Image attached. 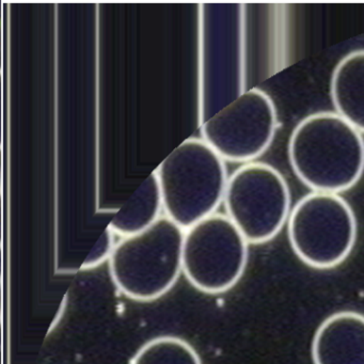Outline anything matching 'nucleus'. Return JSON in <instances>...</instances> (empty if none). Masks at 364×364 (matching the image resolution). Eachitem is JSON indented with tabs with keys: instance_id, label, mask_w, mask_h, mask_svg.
<instances>
[{
	"instance_id": "f257e3e1",
	"label": "nucleus",
	"mask_w": 364,
	"mask_h": 364,
	"mask_svg": "<svg viewBox=\"0 0 364 364\" xmlns=\"http://www.w3.org/2000/svg\"><path fill=\"white\" fill-rule=\"evenodd\" d=\"M289 159L296 176L313 191L338 195L363 174V136L336 112H315L294 129Z\"/></svg>"
},
{
	"instance_id": "39448f33",
	"label": "nucleus",
	"mask_w": 364,
	"mask_h": 364,
	"mask_svg": "<svg viewBox=\"0 0 364 364\" xmlns=\"http://www.w3.org/2000/svg\"><path fill=\"white\" fill-rule=\"evenodd\" d=\"M248 245L227 215L215 213L185 230L183 272L202 293H225L244 274Z\"/></svg>"
},
{
	"instance_id": "6e6552de",
	"label": "nucleus",
	"mask_w": 364,
	"mask_h": 364,
	"mask_svg": "<svg viewBox=\"0 0 364 364\" xmlns=\"http://www.w3.org/2000/svg\"><path fill=\"white\" fill-rule=\"evenodd\" d=\"M314 364H364V316L344 311L326 318L312 343Z\"/></svg>"
},
{
	"instance_id": "f03ea898",
	"label": "nucleus",
	"mask_w": 364,
	"mask_h": 364,
	"mask_svg": "<svg viewBox=\"0 0 364 364\" xmlns=\"http://www.w3.org/2000/svg\"><path fill=\"white\" fill-rule=\"evenodd\" d=\"M164 212L183 230L215 214L225 199L227 168L202 138H188L155 170Z\"/></svg>"
},
{
	"instance_id": "0eeeda50",
	"label": "nucleus",
	"mask_w": 364,
	"mask_h": 364,
	"mask_svg": "<svg viewBox=\"0 0 364 364\" xmlns=\"http://www.w3.org/2000/svg\"><path fill=\"white\" fill-rule=\"evenodd\" d=\"M278 116L272 97L261 89L240 93L202 125V139L225 161L251 163L267 151Z\"/></svg>"
},
{
	"instance_id": "f8f14e48",
	"label": "nucleus",
	"mask_w": 364,
	"mask_h": 364,
	"mask_svg": "<svg viewBox=\"0 0 364 364\" xmlns=\"http://www.w3.org/2000/svg\"><path fill=\"white\" fill-rule=\"evenodd\" d=\"M116 245L114 233L109 228H107L97 240L95 246L93 247L92 250L89 253L87 259H85L82 265V269H92V268L102 265L104 262H109Z\"/></svg>"
},
{
	"instance_id": "9b49d317",
	"label": "nucleus",
	"mask_w": 364,
	"mask_h": 364,
	"mask_svg": "<svg viewBox=\"0 0 364 364\" xmlns=\"http://www.w3.org/2000/svg\"><path fill=\"white\" fill-rule=\"evenodd\" d=\"M129 364H202L196 349L178 336L153 338L134 355Z\"/></svg>"
},
{
	"instance_id": "423d86ee",
	"label": "nucleus",
	"mask_w": 364,
	"mask_h": 364,
	"mask_svg": "<svg viewBox=\"0 0 364 364\" xmlns=\"http://www.w3.org/2000/svg\"><path fill=\"white\" fill-rule=\"evenodd\" d=\"M227 216L249 244L276 237L291 214V195L282 174L265 163L244 164L228 181Z\"/></svg>"
},
{
	"instance_id": "7ed1b4c3",
	"label": "nucleus",
	"mask_w": 364,
	"mask_h": 364,
	"mask_svg": "<svg viewBox=\"0 0 364 364\" xmlns=\"http://www.w3.org/2000/svg\"><path fill=\"white\" fill-rule=\"evenodd\" d=\"M185 230L161 217L152 225L117 242L109 272L117 289L129 299H159L178 282L183 272Z\"/></svg>"
},
{
	"instance_id": "9d476101",
	"label": "nucleus",
	"mask_w": 364,
	"mask_h": 364,
	"mask_svg": "<svg viewBox=\"0 0 364 364\" xmlns=\"http://www.w3.org/2000/svg\"><path fill=\"white\" fill-rule=\"evenodd\" d=\"M161 212L163 196L159 178L153 171L117 210L108 228L121 237H127L152 225L161 218Z\"/></svg>"
},
{
	"instance_id": "20e7f679",
	"label": "nucleus",
	"mask_w": 364,
	"mask_h": 364,
	"mask_svg": "<svg viewBox=\"0 0 364 364\" xmlns=\"http://www.w3.org/2000/svg\"><path fill=\"white\" fill-rule=\"evenodd\" d=\"M287 233L294 252L304 263L329 269L353 251L357 220L353 208L338 193L312 191L291 210Z\"/></svg>"
},
{
	"instance_id": "1a4fd4ad",
	"label": "nucleus",
	"mask_w": 364,
	"mask_h": 364,
	"mask_svg": "<svg viewBox=\"0 0 364 364\" xmlns=\"http://www.w3.org/2000/svg\"><path fill=\"white\" fill-rule=\"evenodd\" d=\"M330 95L336 114L364 133V50L341 59L332 72Z\"/></svg>"
}]
</instances>
